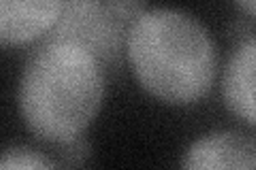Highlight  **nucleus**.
<instances>
[{"label": "nucleus", "instance_id": "nucleus-1", "mask_svg": "<svg viewBox=\"0 0 256 170\" xmlns=\"http://www.w3.org/2000/svg\"><path fill=\"white\" fill-rule=\"evenodd\" d=\"M105 100L100 62L73 40H47L20 81V109L28 130L47 143L70 145L96 119Z\"/></svg>", "mask_w": 256, "mask_h": 170}, {"label": "nucleus", "instance_id": "nucleus-2", "mask_svg": "<svg viewBox=\"0 0 256 170\" xmlns=\"http://www.w3.org/2000/svg\"><path fill=\"white\" fill-rule=\"evenodd\" d=\"M126 55L154 98L186 107L205 98L218 75V49L201 21L175 9H148L130 26Z\"/></svg>", "mask_w": 256, "mask_h": 170}, {"label": "nucleus", "instance_id": "nucleus-3", "mask_svg": "<svg viewBox=\"0 0 256 170\" xmlns=\"http://www.w3.org/2000/svg\"><path fill=\"white\" fill-rule=\"evenodd\" d=\"M146 11L148 0H64L47 40H73L88 47L98 62H114L126 45L130 26Z\"/></svg>", "mask_w": 256, "mask_h": 170}, {"label": "nucleus", "instance_id": "nucleus-4", "mask_svg": "<svg viewBox=\"0 0 256 170\" xmlns=\"http://www.w3.org/2000/svg\"><path fill=\"white\" fill-rule=\"evenodd\" d=\"M64 0H0V45L20 47L50 34Z\"/></svg>", "mask_w": 256, "mask_h": 170}, {"label": "nucleus", "instance_id": "nucleus-5", "mask_svg": "<svg viewBox=\"0 0 256 170\" xmlns=\"http://www.w3.org/2000/svg\"><path fill=\"white\" fill-rule=\"evenodd\" d=\"M182 166L192 170H254L256 145L252 136L242 132H216L192 143L182 160Z\"/></svg>", "mask_w": 256, "mask_h": 170}, {"label": "nucleus", "instance_id": "nucleus-6", "mask_svg": "<svg viewBox=\"0 0 256 170\" xmlns=\"http://www.w3.org/2000/svg\"><path fill=\"white\" fill-rule=\"evenodd\" d=\"M254 70H256V43L248 38L239 45L224 68L222 94L228 111L244 119L248 126H256V98H254Z\"/></svg>", "mask_w": 256, "mask_h": 170}, {"label": "nucleus", "instance_id": "nucleus-7", "mask_svg": "<svg viewBox=\"0 0 256 170\" xmlns=\"http://www.w3.org/2000/svg\"><path fill=\"white\" fill-rule=\"evenodd\" d=\"M0 168H26V170H45L54 168V162L45 160L41 153L32 149H9L0 153Z\"/></svg>", "mask_w": 256, "mask_h": 170}, {"label": "nucleus", "instance_id": "nucleus-8", "mask_svg": "<svg viewBox=\"0 0 256 170\" xmlns=\"http://www.w3.org/2000/svg\"><path fill=\"white\" fill-rule=\"evenodd\" d=\"M237 6L242 9L248 17H254L256 15V0H235Z\"/></svg>", "mask_w": 256, "mask_h": 170}]
</instances>
